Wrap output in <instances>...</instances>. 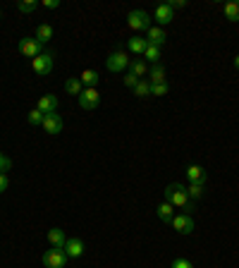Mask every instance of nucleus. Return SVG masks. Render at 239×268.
<instances>
[{
	"label": "nucleus",
	"mask_w": 239,
	"mask_h": 268,
	"mask_svg": "<svg viewBox=\"0 0 239 268\" xmlns=\"http://www.w3.org/2000/svg\"><path fill=\"white\" fill-rule=\"evenodd\" d=\"M165 201L172 204L174 208H186V211H192V201H189L186 187L180 182H172V184L165 187Z\"/></svg>",
	"instance_id": "nucleus-1"
},
{
	"label": "nucleus",
	"mask_w": 239,
	"mask_h": 268,
	"mask_svg": "<svg viewBox=\"0 0 239 268\" xmlns=\"http://www.w3.org/2000/svg\"><path fill=\"white\" fill-rule=\"evenodd\" d=\"M127 24L134 32H148L151 29V17H148V12L144 10H132L127 15Z\"/></svg>",
	"instance_id": "nucleus-2"
},
{
	"label": "nucleus",
	"mask_w": 239,
	"mask_h": 268,
	"mask_svg": "<svg viewBox=\"0 0 239 268\" xmlns=\"http://www.w3.org/2000/svg\"><path fill=\"white\" fill-rule=\"evenodd\" d=\"M130 55L124 53V51H115V53H110L106 58V67H108L110 72H124L127 67H130Z\"/></svg>",
	"instance_id": "nucleus-3"
},
{
	"label": "nucleus",
	"mask_w": 239,
	"mask_h": 268,
	"mask_svg": "<svg viewBox=\"0 0 239 268\" xmlns=\"http://www.w3.org/2000/svg\"><path fill=\"white\" fill-rule=\"evenodd\" d=\"M67 258H70V256L65 254V249L50 247V249H46V251H44V263H46V268H65Z\"/></svg>",
	"instance_id": "nucleus-4"
},
{
	"label": "nucleus",
	"mask_w": 239,
	"mask_h": 268,
	"mask_svg": "<svg viewBox=\"0 0 239 268\" xmlns=\"http://www.w3.org/2000/svg\"><path fill=\"white\" fill-rule=\"evenodd\" d=\"M170 225L180 232V235H192L194 232V218H192V213H180V215H174L172 218V223Z\"/></svg>",
	"instance_id": "nucleus-5"
},
{
	"label": "nucleus",
	"mask_w": 239,
	"mask_h": 268,
	"mask_svg": "<svg viewBox=\"0 0 239 268\" xmlns=\"http://www.w3.org/2000/svg\"><path fill=\"white\" fill-rule=\"evenodd\" d=\"M98 103H100L98 89H84V91L79 94V108H82V110H96Z\"/></svg>",
	"instance_id": "nucleus-6"
},
{
	"label": "nucleus",
	"mask_w": 239,
	"mask_h": 268,
	"mask_svg": "<svg viewBox=\"0 0 239 268\" xmlns=\"http://www.w3.org/2000/svg\"><path fill=\"white\" fill-rule=\"evenodd\" d=\"M32 70L36 72V75H41V77H46L50 70H53V55L50 53H41V55H36L32 60Z\"/></svg>",
	"instance_id": "nucleus-7"
},
{
	"label": "nucleus",
	"mask_w": 239,
	"mask_h": 268,
	"mask_svg": "<svg viewBox=\"0 0 239 268\" xmlns=\"http://www.w3.org/2000/svg\"><path fill=\"white\" fill-rule=\"evenodd\" d=\"M17 48H20V53H22L24 58H32V60L36 58V55H41V53H44V46H41V43L36 41V39H22Z\"/></svg>",
	"instance_id": "nucleus-8"
},
{
	"label": "nucleus",
	"mask_w": 239,
	"mask_h": 268,
	"mask_svg": "<svg viewBox=\"0 0 239 268\" xmlns=\"http://www.w3.org/2000/svg\"><path fill=\"white\" fill-rule=\"evenodd\" d=\"M84 251H86V247H84V242H82L79 237H67V242H65V254L67 256L79 258Z\"/></svg>",
	"instance_id": "nucleus-9"
},
{
	"label": "nucleus",
	"mask_w": 239,
	"mask_h": 268,
	"mask_svg": "<svg viewBox=\"0 0 239 268\" xmlns=\"http://www.w3.org/2000/svg\"><path fill=\"white\" fill-rule=\"evenodd\" d=\"M153 17H156V22H158V27H165V24H170V22L174 20V10L168 5V3H163V5L156 8Z\"/></svg>",
	"instance_id": "nucleus-10"
},
{
	"label": "nucleus",
	"mask_w": 239,
	"mask_h": 268,
	"mask_svg": "<svg viewBox=\"0 0 239 268\" xmlns=\"http://www.w3.org/2000/svg\"><path fill=\"white\" fill-rule=\"evenodd\" d=\"M36 108H38L44 115H50V113L58 110V96H55V94H46V96L38 98V106Z\"/></svg>",
	"instance_id": "nucleus-11"
},
{
	"label": "nucleus",
	"mask_w": 239,
	"mask_h": 268,
	"mask_svg": "<svg viewBox=\"0 0 239 268\" xmlns=\"http://www.w3.org/2000/svg\"><path fill=\"white\" fill-rule=\"evenodd\" d=\"M44 129L48 132V134H60V132H62V118H60V115H55V113L46 115L44 118Z\"/></svg>",
	"instance_id": "nucleus-12"
},
{
	"label": "nucleus",
	"mask_w": 239,
	"mask_h": 268,
	"mask_svg": "<svg viewBox=\"0 0 239 268\" xmlns=\"http://www.w3.org/2000/svg\"><path fill=\"white\" fill-rule=\"evenodd\" d=\"M186 177H189V182L192 184H204L208 175L201 165H186Z\"/></svg>",
	"instance_id": "nucleus-13"
},
{
	"label": "nucleus",
	"mask_w": 239,
	"mask_h": 268,
	"mask_svg": "<svg viewBox=\"0 0 239 268\" xmlns=\"http://www.w3.org/2000/svg\"><path fill=\"white\" fill-rule=\"evenodd\" d=\"M48 242H50V247H55V249H65L67 237L60 227H50V230H48Z\"/></svg>",
	"instance_id": "nucleus-14"
},
{
	"label": "nucleus",
	"mask_w": 239,
	"mask_h": 268,
	"mask_svg": "<svg viewBox=\"0 0 239 268\" xmlns=\"http://www.w3.org/2000/svg\"><path fill=\"white\" fill-rule=\"evenodd\" d=\"M146 34H148V36H146L148 46H158V48H160V46L165 43V39H168V36H165V32H163V27H151Z\"/></svg>",
	"instance_id": "nucleus-15"
},
{
	"label": "nucleus",
	"mask_w": 239,
	"mask_h": 268,
	"mask_svg": "<svg viewBox=\"0 0 239 268\" xmlns=\"http://www.w3.org/2000/svg\"><path fill=\"white\" fill-rule=\"evenodd\" d=\"M127 48H130V53H134V55H144L146 53V48H148V41L142 39V36H134V39H130Z\"/></svg>",
	"instance_id": "nucleus-16"
},
{
	"label": "nucleus",
	"mask_w": 239,
	"mask_h": 268,
	"mask_svg": "<svg viewBox=\"0 0 239 268\" xmlns=\"http://www.w3.org/2000/svg\"><path fill=\"white\" fill-rule=\"evenodd\" d=\"M34 39L41 43V46H44V43H48L50 39H53V27H50V24H38V27H36V36H34Z\"/></svg>",
	"instance_id": "nucleus-17"
},
{
	"label": "nucleus",
	"mask_w": 239,
	"mask_h": 268,
	"mask_svg": "<svg viewBox=\"0 0 239 268\" xmlns=\"http://www.w3.org/2000/svg\"><path fill=\"white\" fill-rule=\"evenodd\" d=\"M98 82H100V75H98L96 70H84L82 72V84L86 86V89H96Z\"/></svg>",
	"instance_id": "nucleus-18"
},
{
	"label": "nucleus",
	"mask_w": 239,
	"mask_h": 268,
	"mask_svg": "<svg viewBox=\"0 0 239 268\" xmlns=\"http://www.w3.org/2000/svg\"><path fill=\"white\" fill-rule=\"evenodd\" d=\"M65 91L70 96H79L82 91H84V84H82V79H76V77H70L65 82Z\"/></svg>",
	"instance_id": "nucleus-19"
},
{
	"label": "nucleus",
	"mask_w": 239,
	"mask_h": 268,
	"mask_svg": "<svg viewBox=\"0 0 239 268\" xmlns=\"http://www.w3.org/2000/svg\"><path fill=\"white\" fill-rule=\"evenodd\" d=\"M174 206L172 204H168V201H163V204H158V218L163 220V223H172V218H174Z\"/></svg>",
	"instance_id": "nucleus-20"
},
{
	"label": "nucleus",
	"mask_w": 239,
	"mask_h": 268,
	"mask_svg": "<svg viewBox=\"0 0 239 268\" xmlns=\"http://www.w3.org/2000/svg\"><path fill=\"white\" fill-rule=\"evenodd\" d=\"M225 17H228L230 22H239V0H230V3H225Z\"/></svg>",
	"instance_id": "nucleus-21"
},
{
	"label": "nucleus",
	"mask_w": 239,
	"mask_h": 268,
	"mask_svg": "<svg viewBox=\"0 0 239 268\" xmlns=\"http://www.w3.org/2000/svg\"><path fill=\"white\" fill-rule=\"evenodd\" d=\"M134 96H139V98H148V96H151V82L139 79V84L134 86Z\"/></svg>",
	"instance_id": "nucleus-22"
},
{
	"label": "nucleus",
	"mask_w": 239,
	"mask_h": 268,
	"mask_svg": "<svg viewBox=\"0 0 239 268\" xmlns=\"http://www.w3.org/2000/svg\"><path fill=\"white\" fill-rule=\"evenodd\" d=\"M151 84H165V70L160 63L151 67Z\"/></svg>",
	"instance_id": "nucleus-23"
},
{
	"label": "nucleus",
	"mask_w": 239,
	"mask_h": 268,
	"mask_svg": "<svg viewBox=\"0 0 239 268\" xmlns=\"http://www.w3.org/2000/svg\"><path fill=\"white\" fill-rule=\"evenodd\" d=\"M130 72L134 77H144L146 72H148V67H146V63H144V60H132V63H130Z\"/></svg>",
	"instance_id": "nucleus-24"
},
{
	"label": "nucleus",
	"mask_w": 239,
	"mask_h": 268,
	"mask_svg": "<svg viewBox=\"0 0 239 268\" xmlns=\"http://www.w3.org/2000/svg\"><path fill=\"white\" fill-rule=\"evenodd\" d=\"M36 8H38V3H36V0H20V3H17V10L24 12V15H32Z\"/></svg>",
	"instance_id": "nucleus-25"
},
{
	"label": "nucleus",
	"mask_w": 239,
	"mask_h": 268,
	"mask_svg": "<svg viewBox=\"0 0 239 268\" xmlns=\"http://www.w3.org/2000/svg\"><path fill=\"white\" fill-rule=\"evenodd\" d=\"M144 58H146L148 63L158 65V60H160V48H158V46H148V48H146V53H144Z\"/></svg>",
	"instance_id": "nucleus-26"
},
{
	"label": "nucleus",
	"mask_w": 239,
	"mask_h": 268,
	"mask_svg": "<svg viewBox=\"0 0 239 268\" xmlns=\"http://www.w3.org/2000/svg\"><path fill=\"white\" fill-rule=\"evenodd\" d=\"M44 113H41V110H38V108H34L32 113H29V115H26V120H29V125H44Z\"/></svg>",
	"instance_id": "nucleus-27"
},
{
	"label": "nucleus",
	"mask_w": 239,
	"mask_h": 268,
	"mask_svg": "<svg viewBox=\"0 0 239 268\" xmlns=\"http://www.w3.org/2000/svg\"><path fill=\"white\" fill-rule=\"evenodd\" d=\"M186 194H189V199H201L204 196V184H189L186 187Z\"/></svg>",
	"instance_id": "nucleus-28"
},
{
	"label": "nucleus",
	"mask_w": 239,
	"mask_h": 268,
	"mask_svg": "<svg viewBox=\"0 0 239 268\" xmlns=\"http://www.w3.org/2000/svg\"><path fill=\"white\" fill-rule=\"evenodd\" d=\"M170 86L168 84H151V96H168Z\"/></svg>",
	"instance_id": "nucleus-29"
},
{
	"label": "nucleus",
	"mask_w": 239,
	"mask_h": 268,
	"mask_svg": "<svg viewBox=\"0 0 239 268\" xmlns=\"http://www.w3.org/2000/svg\"><path fill=\"white\" fill-rule=\"evenodd\" d=\"M172 268H194V263H192L189 258H174Z\"/></svg>",
	"instance_id": "nucleus-30"
},
{
	"label": "nucleus",
	"mask_w": 239,
	"mask_h": 268,
	"mask_svg": "<svg viewBox=\"0 0 239 268\" xmlns=\"http://www.w3.org/2000/svg\"><path fill=\"white\" fill-rule=\"evenodd\" d=\"M10 168H12V161L8 158V156H2V153H0V172H8Z\"/></svg>",
	"instance_id": "nucleus-31"
},
{
	"label": "nucleus",
	"mask_w": 239,
	"mask_h": 268,
	"mask_svg": "<svg viewBox=\"0 0 239 268\" xmlns=\"http://www.w3.org/2000/svg\"><path fill=\"white\" fill-rule=\"evenodd\" d=\"M124 84L130 86V89H134V86L139 84V77H134L132 72H127V75H124Z\"/></svg>",
	"instance_id": "nucleus-32"
},
{
	"label": "nucleus",
	"mask_w": 239,
	"mask_h": 268,
	"mask_svg": "<svg viewBox=\"0 0 239 268\" xmlns=\"http://www.w3.org/2000/svg\"><path fill=\"white\" fill-rule=\"evenodd\" d=\"M44 8L46 10H58V8H60V0H44Z\"/></svg>",
	"instance_id": "nucleus-33"
},
{
	"label": "nucleus",
	"mask_w": 239,
	"mask_h": 268,
	"mask_svg": "<svg viewBox=\"0 0 239 268\" xmlns=\"http://www.w3.org/2000/svg\"><path fill=\"white\" fill-rule=\"evenodd\" d=\"M8 184H10V180H8V175L5 172H0V194L8 189Z\"/></svg>",
	"instance_id": "nucleus-34"
},
{
	"label": "nucleus",
	"mask_w": 239,
	"mask_h": 268,
	"mask_svg": "<svg viewBox=\"0 0 239 268\" xmlns=\"http://www.w3.org/2000/svg\"><path fill=\"white\" fill-rule=\"evenodd\" d=\"M168 5H170L172 10H182V8H186V3H184V0H170Z\"/></svg>",
	"instance_id": "nucleus-35"
},
{
	"label": "nucleus",
	"mask_w": 239,
	"mask_h": 268,
	"mask_svg": "<svg viewBox=\"0 0 239 268\" xmlns=\"http://www.w3.org/2000/svg\"><path fill=\"white\" fill-rule=\"evenodd\" d=\"M234 67H237V70H239V55H237V58H234Z\"/></svg>",
	"instance_id": "nucleus-36"
},
{
	"label": "nucleus",
	"mask_w": 239,
	"mask_h": 268,
	"mask_svg": "<svg viewBox=\"0 0 239 268\" xmlns=\"http://www.w3.org/2000/svg\"><path fill=\"white\" fill-rule=\"evenodd\" d=\"M0 17H2V10H0Z\"/></svg>",
	"instance_id": "nucleus-37"
}]
</instances>
